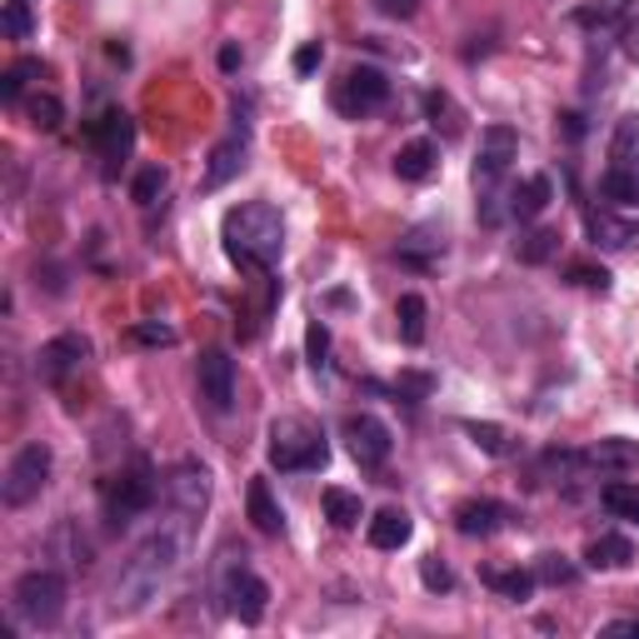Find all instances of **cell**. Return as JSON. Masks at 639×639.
Listing matches in <instances>:
<instances>
[{
  "label": "cell",
  "mask_w": 639,
  "mask_h": 639,
  "mask_svg": "<svg viewBox=\"0 0 639 639\" xmlns=\"http://www.w3.org/2000/svg\"><path fill=\"white\" fill-rule=\"evenodd\" d=\"M625 55H629V60H635V66H639V25L625 35Z\"/></svg>",
  "instance_id": "48"
},
{
  "label": "cell",
  "mask_w": 639,
  "mask_h": 639,
  "mask_svg": "<svg viewBox=\"0 0 639 639\" xmlns=\"http://www.w3.org/2000/svg\"><path fill=\"white\" fill-rule=\"evenodd\" d=\"M599 196L615 200V206H639V175L635 170H619V165H609V170L599 175Z\"/></svg>",
  "instance_id": "29"
},
{
  "label": "cell",
  "mask_w": 639,
  "mask_h": 639,
  "mask_svg": "<svg viewBox=\"0 0 639 639\" xmlns=\"http://www.w3.org/2000/svg\"><path fill=\"white\" fill-rule=\"evenodd\" d=\"M220 240H225V255L240 271H271L285 250V216L271 200H245V206L225 210Z\"/></svg>",
  "instance_id": "2"
},
{
  "label": "cell",
  "mask_w": 639,
  "mask_h": 639,
  "mask_svg": "<svg viewBox=\"0 0 639 639\" xmlns=\"http://www.w3.org/2000/svg\"><path fill=\"white\" fill-rule=\"evenodd\" d=\"M131 145H135V120L125 115V110H106V115L96 120V151H100V170H106V180H115V170L125 165Z\"/></svg>",
  "instance_id": "14"
},
{
  "label": "cell",
  "mask_w": 639,
  "mask_h": 639,
  "mask_svg": "<svg viewBox=\"0 0 639 639\" xmlns=\"http://www.w3.org/2000/svg\"><path fill=\"white\" fill-rule=\"evenodd\" d=\"M265 455L280 475H300V470H326L330 465V444H326V430L300 415H285V420L271 425V444H265Z\"/></svg>",
  "instance_id": "3"
},
{
  "label": "cell",
  "mask_w": 639,
  "mask_h": 639,
  "mask_svg": "<svg viewBox=\"0 0 639 639\" xmlns=\"http://www.w3.org/2000/svg\"><path fill=\"white\" fill-rule=\"evenodd\" d=\"M245 509H250V525H255L261 535H280V530H285L280 499L271 495V485H265V480H250V489H245Z\"/></svg>",
  "instance_id": "19"
},
{
  "label": "cell",
  "mask_w": 639,
  "mask_h": 639,
  "mask_svg": "<svg viewBox=\"0 0 639 639\" xmlns=\"http://www.w3.org/2000/svg\"><path fill=\"white\" fill-rule=\"evenodd\" d=\"M240 60H245L240 45H225V51H220V70H240Z\"/></svg>",
  "instance_id": "47"
},
{
  "label": "cell",
  "mask_w": 639,
  "mask_h": 639,
  "mask_svg": "<svg viewBox=\"0 0 639 639\" xmlns=\"http://www.w3.org/2000/svg\"><path fill=\"white\" fill-rule=\"evenodd\" d=\"M585 455H590V465H595V470H639V444L619 440V434L599 440L595 450H585Z\"/></svg>",
  "instance_id": "23"
},
{
  "label": "cell",
  "mask_w": 639,
  "mask_h": 639,
  "mask_svg": "<svg viewBox=\"0 0 639 639\" xmlns=\"http://www.w3.org/2000/svg\"><path fill=\"white\" fill-rule=\"evenodd\" d=\"M326 520L335 525V530H355V525L365 520V505H360L355 489H340V485L326 489Z\"/></svg>",
  "instance_id": "26"
},
{
  "label": "cell",
  "mask_w": 639,
  "mask_h": 639,
  "mask_svg": "<svg viewBox=\"0 0 639 639\" xmlns=\"http://www.w3.org/2000/svg\"><path fill=\"white\" fill-rule=\"evenodd\" d=\"M570 280L585 285V290H599V295L609 290V271H605V265H599V271H595V265H570Z\"/></svg>",
  "instance_id": "41"
},
{
  "label": "cell",
  "mask_w": 639,
  "mask_h": 639,
  "mask_svg": "<svg viewBox=\"0 0 639 639\" xmlns=\"http://www.w3.org/2000/svg\"><path fill=\"white\" fill-rule=\"evenodd\" d=\"M190 525H196L190 515L170 509V520L135 544V554L125 560V570L115 574V590H110V609H115V615H141V609L161 595V585L180 570V560H185Z\"/></svg>",
  "instance_id": "1"
},
{
  "label": "cell",
  "mask_w": 639,
  "mask_h": 639,
  "mask_svg": "<svg viewBox=\"0 0 639 639\" xmlns=\"http://www.w3.org/2000/svg\"><path fill=\"white\" fill-rule=\"evenodd\" d=\"M520 161V135L509 131V125H489L485 135H480V155H475V185L480 190H489V185L499 180V175L509 170V165Z\"/></svg>",
  "instance_id": "13"
},
{
  "label": "cell",
  "mask_w": 639,
  "mask_h": 639,
  "mask_svg": "<svg viewBox=\"0 0 639 639\" xmlns=\"http://www.w3.org/2000/svg\"><path fill=\"white\" fill-rule=\"evenodd\" d=\"M86 360H90V340L70 330V335H55V340H45V345L35 350V375H41L45 385H66Z\"/></svg>",
  "instance_id": "10"
},
{
  "label": "cell",
  "mask_w": 639,
  "mask_h": 639,
  "mask_svg": "<svg viewBox=\"0 0 639 639\" xmlns=\"http://www.w3.org/2000/svg\"><path fill=\"white\" fill-rule=\"evenodd\" d=\"M390 100V80H385V70L375 66H355L345 70V80L335 86V110L350 120H365L370 110H379Z\"/></svg>",
  "instance_id": "8"
},
{
  "label": "cell",
  "mask_w": 639,
  "mask_h": 639,
  "mask_svg": "<svg viewBox=\"0 0 639 639\" xmlns=\"http://www.w3.org/2000/svg\"><path fill=\"white\" fill-rule=\"evenodd\" d=\"M535 580H540V585H574L580 570H574L564 554H540V560H535Z\"/></svg>",
  "instance_id": "35"
},
{
  "label": "cell",
  "mask_w": 639,
  "mask_h": 639,
  "mask_svg": "<svg viewBox=\"0 0 639 639\" xmlns=\"http://www.w3.org/2000/svg\"><path fill=\"white\" fill-rule=\"evenodd\" d=\"M425 110H430L434 125H444V135H460V115H455V106H450L444 90H430V96H425Z\"/></svg>",
  "instance_id": "37"
},
{
  "label": "cell",
  "mask_w": 639,
  "mask_h": 639,
  "mask_svg": "<svg viewBox=\"0 0 639 639\" xmlns=\"http://www.w3.org/2000/svg\"><path fill=\"white\" fill-rule=\"evenodd\" d=\"M66 595L70 590H66V574L60 570H25L11 590V605L25 625L55 629L60 619H66Z\"/></svg>",
  "instance_id": "4"
},
{
  "label": "cell",
  "mask_w": 639,
  "mask_h": 639,
  "mask_svg": "<svg viewBox=\"0 0 639 639\" xmlns=\"http://www.w3.org/2000/svg\"><path fill=\"white\" fill-rule=\"evenodd\" d=\"M305 350H310V365H315V370H326V365H330V360H326V355H330V330L320 326V320H315V326L305 330Z\"/></svg>",
  "instance_id": "39"
},
{
  "label": "cell",
  "mask_w": 639,
  "mask_h": 639,
  "mask_svg": "<svg viewBox=\"0 0 639 639\" xmlns=\"http://www.w3.org/2000/svg\"><path fill=\"white\" fill-rule=\"evenodd\" d=\"M425 300L420 295H400V305H395V320H400V340L405 345H420L425 340Z\"/></svg>",
  "instance_id": "31"
},
{
  "label": "cell",
  "mask_w": 639,
  "mask_h": 639,
  "mask_svg": "<svg viewBox=\"0 0 639 639\" xmlns=\"http://www.w3.org/2000/svg\"><path fill=\"white\" fill-rule=\"evenodd\" d=\"M609 161H615L619 170H635L639 175V110L615 125V135H609Z\"/></svg>",
  "instance_id": "24"
},
{
  "label": "cell",
  "mask_w": 639,
  "mask_h": 639,
  "mask_svg": "<svg viewBox=\"0 0 639 639\" xmlns=\"http://www.w3.org/2000/svg\"><path fill=\"white\" fill-rule=\"evenodd\" d=\"M605 635H639V615H629V619H609Z\"/></svg>",
  "instance_id": "46"
},
{
  "label": "cell",
  "mask_w": 639,
  "mask_h": 639,
  "mask_svg": "<svg viewBox=\"0 0 639 639\" xmlns=\"http://www.w3.org/2000/svg\"><path fill=\"white\" fill-rule=\"evenodd\" d=\"M585 230H590V240H595L599 250H635L639 245V225H635V220H625V216H615V210H590Z\"/></svg>",
  "instance_id": "16"
},
{
  "label": "cell",
  "mask_w": 639,
  "mask_h": 639,
  "mask_svg": "<svg viewBox=\"0 0 639 639\" xmlns=\"http://www.w3.org/2000/svg\"><path fill=\"white\" fill-rule=\"evenodd\" d=\"M379 15H390V21H410L415 11H420V0H370Z\"/></svg>",
  "instance_id": "43"
},
{
  "label": "cell",
  "mask_w": 639,
  "mask_h": 639,
  "mask_svg": "<svg viewBox=\"0 0 639 639\" xmlns=\"http://www.w3.org/2000/svg\"><path fill=\"white\" fill-rule=\"evenodd\" d=\"M515 255H520L525 265H544V261H554V255H560V230H550V225L525 230V235L515 240Z\"/></svg>",
  "instance_id": "25"
},
{
  "label": "cell",
  "mask_w": 639,
  "mask_h": 639,
  "mask_svg": "<svg viewBox=\"0 0 639 639\" xmlns=\"http://www.w3.org/2000/svg\"><path fill=\"white\" fill-rule=\"evenodd\" d=\"M31 76H41V60H31V55H25V60H15V66L0 76V100H5V106H15Z\"/></svg>",
  "instance_id": "34"
},
{
  "label": "cell",
  "mask_w": 639,
  "mask_h": 639,
  "mask_svg": "<svg viewBox=\"0 0 639 639\" xmlns=\"http://www.w3.org/2000/svg\"><path fill=\"white\" fill-rule=\"evenodd\" d=\"M509 525V509L499 499H460L455 505V530L470 535V540H489Z\"/></svg>",
  "instance_id": "15"
},
{
  "label": "cell",
  "mask_w": 639,
  "mask_h": 639,
  "mask_svg": "<svg viewBox=\"0 0 639 639\" xmlns=\"http://www.w3.org/2000/svg\"><path fill=\"white\" fill-rule=\"evenodd\" d=\"M345 444H350V455H355L360 470H379L395 450V434L379 415L360 410V415H345Z\"/></svg>",
  "instance_id": "9"
},
{
  "label": "cell",
  "mask_w": 639,
  "mask_h": 639,
  "mask_svg": "<svg viewBox=\"0 0 639 639\" xmlns=\"http://www.w3.org/2000/svg\"><path fill=\"white\" fill-rule=\"evenodd\" d=\"M165 499H170V509L200 520L210 505V470L196 465V460H180V465L170 470V480H165Z\"/></svg>",
  "instance_id": "12"
},
{
  "label": "cell",
  "mask_w": 639,
  "mask_h": 639,
  "mask_svg": "<svg viewBox=\"0 0 639 639\" xmlns=\"http://www.w3.org/2000/svg\"><path fill=\"white\" fill-rule=\"evenodd\" d=\"M420 580L425 590H455V574H450V564H440L430 554V560H420Z\"/></svg>",
  "instance_id": "40"
},
{
  "label": "cell",
  "mask_w": 639,
  "mask_h": 639,
  "mask_svg": "<svg viewBox=\"0 0 639 639\" xmlns=\"http://www.w3.org/2000/svg\"><path fill=\"white\" fill-rule=\"evenodd\" d=\"M155 495H161V480H155L151 460H135V465L106 489V525H110V530L135 525L145 509L155 505Z\"/></svg>",
  "instance_id": "5"
},
{
  "label": "cell",
  "mask_w": 639,
  "mask_h": 639,
  "mask_svg": "<svg viewBox=\"0 0 639 639\" xmlns=\"http://www.w3.org/2000/svg\"><path fill=\"white\" fill-rule=\"evenodd\" d=\"M629 560H635V544H629L625 535H599V540L585 544V564H590V570H625Z\"/></svg>",
  "instance_id": "22"
},
{
  "label": "cell",
  "mask_w": 639,
  "mask_h": 639,
  "mask_svg": "<svg viewBox=\"0 0 639 639\" xmlns=\"http://www.w3.org/2000/svg\"><path fill=\"white\" fill-rule=\"evenodd\" d=\"M440 255H444V240H434L430 230H415L410 240H400V261L415 265V271H425V265L440 261Z\"/></svg>",
  "instance_id": "32"
},
{
  "label": "cell",
  "mask_w": 639,
  "mask_h": 639,
  "mask_svg": "<svg viewBox=\"0 0 639 639\" xmlns=\"http://www.w3.org/2000/svg\"><path fill=\"white\" fill-rule=\"evenodd\" d=\"M320 60H326V45H320V41H310V45H300V51H295V70H300V76H315V70H320Z\"/></svg>",
  "instance_id": "42"
},
{
  "label": "cell",
  "mask_w": 639,
  "mask_h": 639,
  "mask_svg": "<svg viewBox=\"0 0 639 639\" xmlns=\"http://www.w3.org/2000/svg\"><path fill=\"white\" fill-rule=\"evenodd\" d=\"M480 580H485L495 595H505V599H530L535 585H540V580H535V570H485Z\"/></svg>",
  "instance_id": "28"
},
{
  "label": "cell",
  "mask_w": 639,
  "mask_h": 639,
  "mask_svg": "<svg viewBox=\"0 0 639 639\" xmlns=\"http://www.w3.org/2000/svg\"><path fill=\"white\" fill-rule=\"evenodd\" d=\"M240 560H245V554H240ZM240 560H230L225 570H220V599H225V615H235L240 625H261L265 609H271V585Z\"/></svg>",
  "instance_id": "7"
},
{
  "label": "cell",
  "mask_w": 639,
  "mask_h": 639,
  "mask_svg": "<svg viewBox=\"0 0 639 639\" xmlns=\"http://www.w3.org/2000/svg\"><path fill=\"white\" fill-rule=\"evenodd\" d=\"M365 535H370V544H375V550H405V544H410V535H415V525H410V515H405V509H379Z\"/></svg>",
  "instance_id": "20"
},
{
  "label": "cell",
  "mask_w": 639,
  "mask_h": 639,
  "mask_svg": "<svg viewBox=\"0 0 639 639\" xmlns=\"http://www.w3.org/2000/svg\"><path fill=\"white\" fill-rule=\"evenodd\" d=\"M165 185H170V170H165V165H145V170H135V180H131V200L151 210L155 200L165 196Z\"/></svg>",
  "instance_id": "30"
},
{
  "label": "cell",
  "mask_w": 639,
  "mask_h": 639,
  "mask_svg": "<svg viewBox=\"0 0 639 639\" xmlns=\"http://www.w3.org/2000/svg\"><path fill=\"white\" fill-rule=\"evenodd\" d=\"M240 165H245V120H240L235 131L225 135V141L210 151V165H206V190H220V185L230 180V175H240Z\"/></svg>",
  "instance_id": "17"
},
{
  "label": "cell",
  "mask_w": 639,
  "mask_h": 639,
  "mask_svg": "<svg viewBox=\"0 0 639 639\" xmlns=\"http://www.w3.org/2000/svg\"><path fill=\"white\" fill-rule=\"evenodd\" d=\"M51 465H55L51 444H41V440L21 444V450L11 455V465H5V480H0V499H5V509L31 505V499L45 489V480H51Z\"/></svg>",
  "instance_id": "6"
},
{
  "label": "cell",
  "mask_w": 639,
  "mask_h": 639,
  "mask_svg": "<svg viewBox=\"0 0 639 639\" xmlns=\"http://www.w3.org/2000/svg\"><path fill=\"white\" fill-rule=\"evenodd\" d=\"M465 434L480 444V450H485V455H509V434L499 430V425H489V420H470V425H465Z\"/></svg>",
  "instance_id": "36"
},
{
  "label": "cell",
  "mask_w": 639,
  "mask_h": 639,
  "mask_svg": "<svg viewBox=\"0 0 639 639\" xmlns=\"http://www.w3.org/2000/svg\"><path fill=\"white\" fill-rule=\"evenodd\" d=\"M434 165H440L434 141H410V145H400V155H395V175H400V180H410V185L430 180Z\"/></svg>",
  "instance_id": "21"
},
{
  "label": "cell",
  "mask_w": 639,
  "mask_h": 639,
  "mask_svg": "<svg viewBox=\"0 0 639 639\" xmlns=\"http://www.w3.org/2000/svg\"><path fill=\"white\" fill-rule=\"evenodd\" d=\"M131 335L141 340V345H175V330L170 326H135Z\"/></svg>",
  "instance_id": "44"
},
{
  "label": "cell",
  "mask_w": 639,
  "mask_h": 639,
  "mask_svg": "<svg viewBox=\"0 0 639 639\" xmlns=\"http://www.w3.org/2000/svg\"><path fill=\"white\" fill-rule=\"evenodd\" d=\"M550 200H554L550 175H530V180H520L515 190H509V216H515V220H540Z\"/></svg>",
  "instance_id": "18"
},
{
  "label": "cell",
  "mask_w": 639,
  "mask_h": 639,
  "mask_svg": "<svg viewBox=\"0 0 639 639\" xmlns=\"http://www.w3.org/2000/svg\"><path fill=\"white\" fill-rule=\"evenodd\" d=\"M430 390H434L430 375H415V370H410V375H400V395H415V400H425Z\"/></svg>",
  "instance_id": "45"
},
{
  "label": "cell",
  "mask_w": 639,
  "mask_h": 639,
  "mask_svg": "<svg viewBox=\"0 0 639 639\" xmlns=\"http://www.w3.org/2000/svg\"><path fill=\"white\" fill-rule=\"evenodd\" d=\"M31 31H35V21H31V11H25V0H11V5H5V35H11V41H31Z\"/></svg>",
  "instance_id": "38"
},
{
  "label": "cell",
  "mask_w": 639,
  "mask_h": 639,
  "mask_svg": "<svg viewBox=\"0 0 639 639\" xmlns=\"http://www.w3.org/2000/svg\"><path fill=\"white\" fill-rule=\"evenodd\" d=\"M599 499H605V509L615 515V520L639 525V485L635 480H609V485L599 489Z\"/></svg>",
  "instance_id": "27"
},
{
  "label": "cell",
  "mask_w": 639,
  "mask_h": 639,
  "mask_svg": "<svg viewBox=\"0 0 639 639\" xmlns=\"http://www.w3.org/2000/svg\"><path fill=\"white\" fill-rule=\"evenodd\" d=\"M25 115H31L35 131H60V120H66V106L51 96V90H41V96L25 100Z\"/></svg>",
  "instance_id": "33"
},
{
  "label": "cell",
  "mask_w": 639,
  "mask_h": 639,
  "mask_svg": "<svg viewBox=\"0 0 639 639\" xmlns=\"http://www.w3.org/2000/svg\"><path fill=\"white\" fill-rule=\"evenodd\" d=\"M196 379H200V400L216 415L235 410V360H230L225 350H206V355L196 360Z\"/></svg>",
  "instance_id": "11"
}]
</instances>
